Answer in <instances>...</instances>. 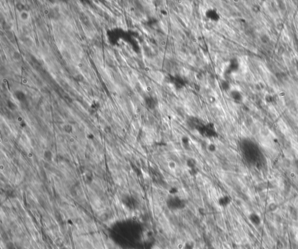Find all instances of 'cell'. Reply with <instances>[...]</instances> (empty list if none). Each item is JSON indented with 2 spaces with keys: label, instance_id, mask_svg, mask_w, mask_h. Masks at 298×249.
I'll return each instance as SVG.
<instances>
[{
  "label": "cell",
  "instance_id": "cell-2",
  "mask_svg": "<svg viewBox=\"0 0 298 249\" xmlns=\"http://www.w3.org/2000/svg\"><path fill=\"white\" fill-rule=\"evenodd\" d=\"M181 144L182 147L185 149V150H189L190 147V139L186 136H183L181 139Z\"/></svg>",
  "mask_w": 298,
  "mask_h": 249
},
{
  "label": "cell",
  "instance_id": "cell-3",
  "mask_svg": "<svg viewBox=\"0 0 298 249\" xmlns=\"http://www.w3.org/2000/svg\"><path fill=\"white\" fill-rule=\"evenodd\" d=\"M206 150L211 154H214L218 151V146L216 143L213 142L208 143L206 146Z\"/></svg>",
  "mask_w": 298,
  "mask_h": 249
},
{
  "label": "cell",
  "instance_id": "cell-4",
  "mask_svg": "<svg viewBox=\"0 0 298 249\" xmlns=\"http://www.w3.org/2000/svg\"><path fill=\"white\" fill-rule=\"evenodd\" d=\"M167 167L171 171H175L178 168V164L174 160H170L167 162Z\"/></svg>",
  "mask_w": 298,
  "mask_h": 249
},
{
  "label": "cell",
  "instance_id": "cell-5",
  "mask_svg": "<svg viewBox=\"0 0 298 249\" xmlns=\"http://www.w3.org/2000/svg\"><path fill=\"white\" fill-rule=\"evenodd\" d=\"M188 174H189L190 176L191 177H196L197 176L199 173V168H193V169H192V170H188Z\"/></svg>",
  "mask_w": 298,
  "mask_h": 249
},
{
  "label": "cell",
  "instance_id": "cell-1",
  "mask_svg": "<svg viewBox=\"0 0 298 249\" xmlns=\"http://www.w3.org/2000/svg\"><path fill=\"white\" fill-rule=\"evenodd\" d=\"M185 166L188 170L198 167V161L195 157H189L185 161Z\"/></svg>",
  "mask_w": 298,
  "mask_h": 249
}]
</instances>
